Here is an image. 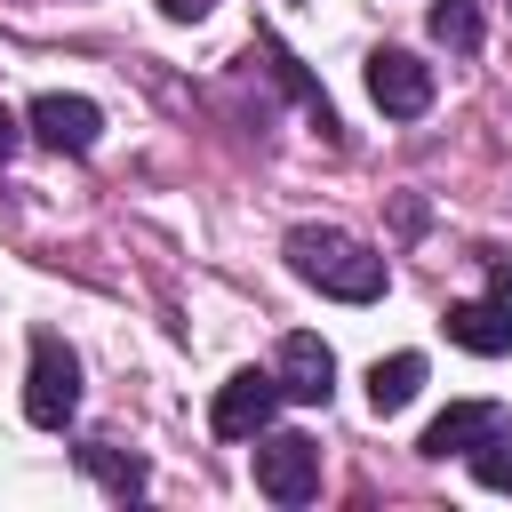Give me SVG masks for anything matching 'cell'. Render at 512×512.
<instances>
[{"mask_svg": "<svg viewBox=\"0 0 512 512\" xmlns=\"http://www.w3.org/2000/svg\"><path fill=\"white\" fill-rule=\"evenodd\" d=\"M24 416L40 432H64L80 416V360L56 328H32V376H24Z\"/></svg>", "mask_w": 512, "mask_h": 512, "instance_id": "2", "label": "cell"}, {"mask_svg": "<svg viewBox=\"0 0 512 512\" xmlns=\"http://www.w3.org/2000/svg\"><path fill=\"white\" fill-rule=\"evenodd\" d=\"M256 488L272 496V504H312L320 496V440H304V432H256Z\"/></svg>", "mask_w": 512, "mask_h": 512, "instance_id": "5", "label": "cell"}, {"mask_svg": "<svg viewBox=\"0 0 512 512\" xmlns=\"http://www.w3.org/2000/svg\"><path fill=\"white\" fill-rule=\"evenodd\" d=\"M280 256H288V272L304 280V288H320V296H336V304H376L384 296V256L368 248V240H352V232H336V224H296L288 240H280Z\"/></svg>", "mask_w": 512, "mask_h": 512, "instance_id": "1", "label": "cell"}, {"mask_svg": "<svg viewBox=\"0 0 512 512\" xmlns=\"http://www.w3.org/2000/svg\"><path fill=\"white\" fill-rule=\"evenodd\" d=\"M24 136H32V144H48V152H96V136H104V112H96L88 96H64V88H48V96H32V112H24Z\"/></svg>", "mask_w": 512, "mask_h": 512, "instance_id": "7", "label": "cell"}, {"mask_svg": "<svg viewBox=\"0 0 512 512\" xmlns=\"http://www.w3.org/2000/svg\"><path fill=\"white\" fill-rule=\"evenodd\" d=\"M208 8H216V0H160V16H168V24H200Z\"/></svg>", "mask_w": 512, "mask_h": 512, "instance_id": "15", "label": "cell"}, {"mask_svg": "<svg viewBox=\"0 0 512 512\" xmlns=\"http://www.w3.org/2000/svg\"><path fill=\"white\" fill-rule=\"evenodd\" d=\"M280 392L288 400H304V408H328V392H336V352L312 336V328H296V336H280Z\"/></svg>", "mask_w": 512, "mask_h": 512, "instance_id": "8", "label": "cell"}, {"mask_svg": "<svg viewBox=\"0 0 512 512\" xmlns=\"http://www.w3.org/2000/svg\"><path fill=\"white\" fill-rule=\"evenodd\" d=\"M16 144H24V120L0 104V160H16Z\"/></svg>", "mask_w": 512, "mask_h": 512, "instance_id": "16", "label": "cell"}, {"mask_svg": "<svg viewBox=\"0 0 512 512\" xmlns=\"http://www.w3.org/2000/svg\"><path fill=\"white\" fill-rule=\"evenodd\" d=\"M256 48H264V64H272V72H280V88H288V96H296V104H304V112H312V128H320V136H328V144H336V104H328V96H320V88H312V80H304V64H296V56H288V48H280V40H272V32H264V40H256Z\"/></svg>", "mask_w": 512, "mask_h": 512, "instance_id": "11", "label": "cell"}, {"mask_svg": "<svg viewBox=\"0 0 512 512\" xmlns=\"http://www.w3.org/2000/svg\"><path fill=\"white\" fill-rule=\"evenodd\" d=\"M424 24H432V40H440V48H456V56H472V48H480V0H432V16H424Z\"/></svg>", "mask_w": 512, "mask_h": 512, "instance_id": "13", "label": "cell"}, {"mask_svg": "<svg viewBox=\"0 0 512 512\" xmlns=\"http://www.w3.org/2000/svg\"><path fill=\"white\" fill-rule=\"evenodd\" d=\"M488 432H504V408L496 400H456V408H440L432 424H424V456H472Z\"/></svg>", "mask_w": 512, "mask_h": 512, "instance_id": "9", "label": "cell"}, {"mask_svg": "<svg viewBox=\"0 0 512 512\" xmlns=\"http://www.w3.org/2000/svg\"><path fill=\"white\" fill-rule=\"evenodd\" d=\"M416 392H424V352H392V360L368 368V408L376 416H400Z\"/></svg>", "mask_w": 512, "mask_h": 512, "instance_id": "10", "label": "cell"}, {"mask_svg": "<svg viewBox=\"0 0 512 512\" xmlns=\"http://www.w3.org/2000/svg\"><path fill=\"white\" fill-rule=\"evenodd\" d=\"M440 328H448V344H464V352H480V360L512 352V264H504V256H488V296L448 304V312H440Z\"/></svg>", "mask_w": 512, "mask_h": 512, "instance_id": "3", "label": "cell"}, {"mask_svg": "<svg viewBox=\"0 0 512 512\" xmlns=\"http://www.w3.org/2000/svg\"><path fill=\"white\" fill-rule=\"evenodd\" d=\"M280 376L272 368H232L224 384H216V400H208V432L216 440H256L272 416H280Z\"/></svg>", "mask_w": 512, "mask_h": 512, "instance_id": "4", "label": "cell"}, {"mask_svg": "<svg viewBox=\"0 0 512 512\" xmlns=\"http://www.w3.org/2000/svg\"><path fill=\"white\" fill-rule=\"evenodd\" d=\"M80 472H88V480H104L112 496H144V456L112 448V440H88V448H80Z\"/></svg>", "mask_w": 512, "mask_h": 512, "instance_id": "12", "label": "cell"}, {"mask_svg": "<svg viewBox=\"0 0 512 512\" xmlns=\"http://www.w3.org/2000/svg\"><path fill=\"white\" fill-rule=\"evenodd\" d=\"M472 480H480V488H512V432H488V440L472 448Z\"/></svg>", "mask_w": 512, "mask_h": 512, "instance_id": "14", "label": "cell"}, {"mask_svg": "<svg viewBox=\"0 0 512 512\" xmlns=\"http://www.w3.org/2000/svg\"><path fill=\"white\" fill-rule=\"evenodd\" d=\"M368 96L384 120H424L432 112V64L408 56V48H376L368 56Z\"/></svg>", "mask_w": 512, "mask_h": 512, "instance_id": "6", "label": "cell"}]
</instances>
